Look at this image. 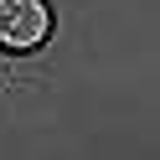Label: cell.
Returning a JSON list of instances; mask_svg holds the SVG:
<instances>
[{
    "mask_svg": "<svg viewBox=\"0 0 160 160\" xmlns=\"http://www.w3.org/2000/svg\"><path fill=\"white\" fill-rule=\"evenodd\" d=\"M52 36V11L47 0H0V47L31 52Z\"/></svg>",
    "mask_w": 160,
    "mask_h": 160,
    "instance_id": "6da1fadb",
    "label": "cell"
}]
</instances>
